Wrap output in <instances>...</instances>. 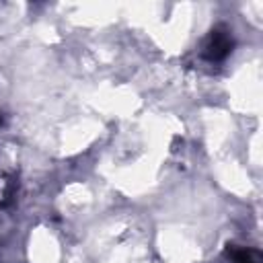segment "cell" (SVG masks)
Instances as JSON below:
<instances>
[{
    "instance_id": "2",
    "label": "cell",
    "mask_w": 263,
    "mask_h": 263,
    "mask_svg": "<svg viewBox=\"0 0 263 263\" xmlns=\"http://www.w3.org/2000/svg\"><path fill=\"white\" fill-rule=\"evenodd\" d=\"M228 255L232 263H257V255L251 249H236L234 245H228Z\"/></svg>"
},
{
    "instance_id": "1",
    "label": "cell",
    "mask_w": 263,
    "mask_h": 263,
    "mask_svg": "<svg viewBox=\"0 0 263 263\" xmlns=\"http://www.w3.org/2000/svg\"><path fill=\"white\" fill-rule=\"evenodd\" d=\"M232 47H234V39H232L230 31L220 25V27H214L210 31V35L205 37L201 53L210 62H222L224 58H228V53L232 51Z\"/></svg>"
}]
</instances>
